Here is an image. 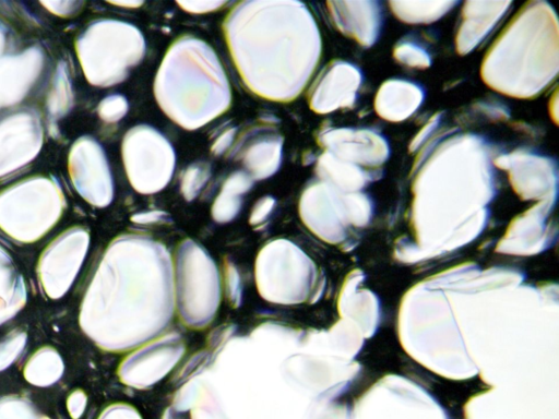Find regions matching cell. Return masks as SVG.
Listing matches in <instances>:
<instances>
[{
  "mask_svg": "<svg viewBox=\"0 0 559 419\" xmlns=\"http://www.w3.org/2000/svg\"><path fill=\"white\" fill-rule=\"evenodd\" d=\"M558 21L546 1H530L488 49L480 68L492 89L516 98L540 94L558 73Z\"/></svg>",
  "mask_w": 559,
  "mask_h": 419,
  "instance_id": "1",
  "label": "cell"
},
{
  "mask_svg": "<svg viewBox=\"0 0 559 419\" xmlns=\"http://www.w3.org/2000/svg\"><path fill=\"white\" fill-rule=\"evenodd\" d=\"M495 157L489 142L475 133H459L437 144L414 180L418 216L481 208L496 193Z\"/></svg>",
  "mask_w": 559,
  "mask_h": 419,
  "instance_id": "2",
  "label": "cell"
},
{
  "mask_svg": "<svg viewBox=\"0 0 559 419\" xmlns=\"http://www.w3.org/2000/svg\"><path fill=\"white\" fill-rule=\"evenodd\" d=\"M85 76L94 85L120 82L144 53V40L133 25L98 21L90 25L76 43Z\"/></svg>",
  "mask_w": 559,
  "mask_h": 419,
  "instance_id": "3",
  "label": "cell"
},
{
  "mask_svg": "<svg viewBox=\"0 0 559 419\" xmlns=\"http://www.w3.org/2000/svg\"><path fill=\"white\" fill-rule=\"evenodd\" d=\"M64 197L47 179H28L0 193V229L15 241L31 243L46 235L59 220Z\"/></svg>",
  "mask_w": 559,
  "mask_h": 419,
  "instance_id": "4",
  "label": "cell"
},
{
  "mask_svg": "<svg viewBox=\"0 0 559 419\" xmlns=\"http://www.w3.org/2000/svg\"><path fill=\"white\" fill-rule=\"evenodd\" d=\"M126 171L140 193H155L171 178L175 154L156 130L139 125L126 134L122 144Z\"/></svg>",
  "mask_w": 559,
  "mask_h": 419,
  "instance_id": "5",
  "label": "cell"
},
{
  "mask_svg": "<svg viewBox=\"0 0 559 419\" xmlns=\"http://www.w3.org/2000/svg\"><path fill=\"white\" fill-rule=\"evenodd\" d=\"M88 232L73 227L56 237L43 251L37 263V277L44 294L50 299L63 297L86 256Z\"/></svg>",
  "mask_w": 559,
  "mask_h": 419,
  "instance_id": "6",
  "label": "cell"
},
{
  "mask_svg": "<svg viewBox=\"0 0 559 419\" xmlns=\"http://www.w3.org/2000/svg\"><path fill=\"white\" fill-rule=\"evenodd\" d=\"M495 166L508 172L516 194L525 200L554 201L557 193V163L530 149L518 148L497 155Z\"/></svg>",
  "mask_w": 559,
  "mask_h": 419,
  "instance_id": "7",
  "label": "cell"
},
{
  "mask_svg": "<svg viewBox=\"0 0 559 419\" xmlns=\"http://www.w3.org/2000/svg\"><path fill=\"white\" fill-rule=\"evenodd\" d=\"M319 142L334 157L371 171H381L391 154L385 136L367 128L330 129Z\"/></svg>",
  "mask_w": 559,
  "mask_h": 419,
  "instance_id": "8",
  "label": "cell"
},
{
  "mask_svg": "<svg viewBox=\"0 0 559 419\" xmlns=\"http://www.w3.org/2000/svg\"><path fill=\"white\" fill-rule=\"evenodd\" d=\"M69 173L78 193L95 206H106L112 197V181L102 147L93 139L76 141L69 155Z\"/></svg>",
  "mask_w": 559,
  "mask_h": 419,
  "instance_id": "9",
  "label": "cell"
},
{
  "mask_svg": "<svg viewBox=\"0 0 559 419\" xmlns=\"http://www.w3.org/2000/svg\"><path fill=\"white\" fill-rule=\"evenodd\" d=\"M364 81L361 70L344 60L330 62L317 77L309 93V104L318 113L353 106Z\"/></svg>",
  "mask_w": 559,
  "mask_h": 419,
  "instance_id": "10",
  "label": "cell"
},
{
  "mask_svg": "<svg viewBox=\"0 0 559 419\" xmlns=\"http://www.w3.org/2000/svg\"><path fill=\"white\" fill-rule=\"evenodd\" d=\"M329 12L335 27L362 47L372 46L383 24V10L377 1H332Z\"/></svg>",
  "mask_w": 559,
  "mask_h": 419,
  "instance_id": "11",
  "label": "cell"
},
{
  "mask_svg": "<svg viewBox=\"0 0 559 419\" xmlns=\"http://www.w3.org/2000/svg\"><path fill=\"white\" fill-rule=\"evenodd\" d=\"M510 1H467L461 11L455 35L460 55L474 51L497 28L508 13Z\"/></svg>",
  "mask_w": 559,
  "mask_h": 419,
  "instance_id": "12",
  "label": "cell"
},
{
  "mask_svg": "<svg viewBox=\"0 0 559 419\" xmlns=\"http://www.w3.org/2000/svg\"><path fill=\"white\" fill-rule=\"evenodd\" d=\"M426 97L424 87L405 79L384 81L374 97V110L390 122H401L412 117Z\"/></svg>",
  "mask_w": 559,
  "mask_h": 419,
  "instance_id": "13",
  "label": "cell"
},
{
  "mask_svg": "<svg viewBox=\"0 0 559 419\" xmlns=\"http://www.w3.org/2000/svg\"><path fill=\"white\" fill-rule=\"evenodd\" d=\"M320 180L344 192H359L381 176V171H371L341 160L328 152L318 158L316 167Z\"/></svg>",
  "mask_w": 559,
  "mask_h": 419,
  "instance_id": "14",
  "label": "cell"
},
{
  "mask_svg": "<svg viewBox=\"0 0 559 419\" xmlns=\"http://www.w3.org/2000/svg\"><path fill=\"white\" fill-rule=\"evenodd\" d=\"M26 299L24 278L10 254L0 246V325L14 318Z\"/></svg>",
  "mask_w": 559,
  "mask_h": 419,
  "instance_id": "15",
  "label": "cell"
},
{
  "mask_svg": "<svg viewBox=\"0 0 559 419\" xmlns=\"http://www.w3.org/2000/svg\"><path fill=\"white\" fill-rule=\"evenodd\" d=\"M368 403L359 419H445L443 412L431 402L423 398L379 400Z\"/></svg>",
  "mask_w": 559,
  "mask_h": 419,
  "instance_id": "16",
  "label": "cell"
},
{
  "mask_svg": "<svg viewBox=\"0 0 559 419\" xmlns=\"http://www.w3.org/2000/svg\"><path fill=\"white\" fill-rule=\"evenodd\" d=\"M64 371L60 354L50 346L40 347L26 361L23 375L34 386L46 387L58 382Z\"/></svg>",
  "mask_w": 559,
  "mask_h": 419,
  "instance_id": "17",
  "label": "cell"
},
{
  "mask_svg": "<svg viewBox=\"0 0 559 419\" xmlns=\"http://www.w3.org/2000/svg\"><path fill=\"white\" fill-rule=\"evenodd\" d=\"M457 1H391L393 14L408 24H426L440 20Z\"/></svg>",
  "mask_w": 559,
  "mask_h": 419,
  "instance_id": "18",
  "label": "cell"
},
{
  "mask_svg": "<svg viewBox=\"0 0 559 419\" xmlns=\"http://www.w3.org/2000/svg\"><path fill=\"white\" fill-rule=\"evenodd\" d=\"M252 181L250 178L242 173H233L225 182L222 188L221 194L216 199L215 206H213V213L219 211L223 206L226 208L221 218V222H226L233 218L238 212L239 207V193L242 194L245 191L250 189Z\"/></svg>",
  "mask_w": 559,
  "mask_h": 419,
  "instance_id": "19",
  "label": "cell"
},
{
  "mask_svg": "<svg viewBox=\"0 0 559 419\" xmlns=\"http://www.w3.org/2000/svg\"><path fill=\"white\" fill-rule=\"evenodd\" d=\"M394 59L408 68L427 69L432 58L429 49L417 38L405 36L393 48Z\"/></svg>",
  "mask_w": 559,
  "mask_h": 419,
  "instance_id": "20",
  "label": "cell"
},
{
  "mask_svg": "<svg viewBox=\"0 0 559 419\" xmlns=\"http://www.w3.org/2000/svg\"><path fill=\"white\" fill-rule=\"evenodd\" d=\"M0 419H50L39 412L35 405L21 395L0 397Z\"/></svg>",
  "mask_w": 559,
  "mask_h": 419,
  "instance_id": "21",
  "label": "cell"
},
{
  "mask_svg": "<svg viewBox=\"0 0 559 419\" xmlns=\"http://www.w3.org/2000/svg\"><path fill=\"white\" fill-rule=\"evenodd\" d=\"M27 334L21 328L11 331L0 340V371L9 368L24 351Z\"/></svg>",
  "mask_w": 559,
  "mask_h": 419,
  "instance_id": "22",
  "label": "cell"
},
{
  "mask_svg": "<svg viewBox=\"0 0 559 419\" xmlns=\"http://www.w3.org/2000/svg\"><path fill=\"white\" fill-rule=\"evenodd\" d=\"M128 110L127 100L120 95H112L99 104V116L107 121H117L126 115Z\"/></svg>",
  "mask_w": 559,
  "mask_h": 419,
  "instance_id": "23",
  "label": "cell"
},
{
  "mask_svg": "<svg viewBox=\"0 0 559 419\" xmlns=\"http://www.w3.org/2000/svg\"><path fill=\"white\" fill-rule=\"evenodd\" d=\"M98 419H142L140 414L130 405L112 404L105 408Z\"/></svg>",
  "mask_w": 559,
  "mask_h": 419,
  "instance_id": "24",
  "label": "cell"
},
{
  "mask_svg": "<svg viewBox=\"0 0 559 419\" xmlns=\"http://www.w3.org/2000/svg\"><path fill=\"white\" fill-rule=\"evenodd\" d=\"M87 404V396L82 390L73 391L67 399V408L72 419H79Z\"/></svg>",
  "mask_w": 559,
  "mask_h": 419,
  "instance_id": "25",
  "label": "cell"
},
{
  "mask_svg": "<svg viewBox=\"0 0 559 419\" xmlns=\"http://www.w3.org/2000/svg\"><path fill=\"white\" fill-rule=\"evenodd\" d=\"M307 419H348V412L345 408L334 407L318 412H311Z\"/></svg>",
  "mask_w": 559,
  "mask_h": 419,
  "instance_id": "26",
  "label": "cell"
},
{
  "mask_svg": "<svg viewBox=\"0 0 559 419\" xmlns=\"http://www.w3.org/2000/svg\"><path fill=\"white\" fill-rule=\"evenodd\" d=\"M259 204L257 203V207L253 208L252 215H251V224H259L261 223L262 213H264L265 216L270 214L272 211V207L274 205V200L271 197H264L261 200Z\"/></svg>",
  "mask_w": 559,
  "mask_h": 419,
  "instance_id": "27",
  "label": "cell"
},
{
  "mask_svg": "<svg viewBox=\"0 0 559 419\" xmlns=\"http://www.w3.org/2000/svg\"><path fill=\"white\" fill-rule=\"evenodd\" d=\"M225 2H178L185 10L191 12H206L215 10L223 5Z\"/></svg>",
  "mask_w": 559,
  "mask_h": 419,
  "instance_id": "28",
  "label": "cell"
},
{
  "mask_svg": "<svg viewBox=\"0 0 559 419\" xmlns=\"http://www.w3.org/2000/svg\"><path fill=\"white\" fill-rule=\"evenodd\" d=\"M114 4L118 5H126V7H138L141 5L142 2H112Z\"/></svg>",
  "mask_w": 559,
  "mask_h": 419,
  "instance_id": "29",
  "label": "cell"
},
{
  "mask_svg": "<svg viewBox=\"0 0 559 419\" xmlns=\"http://www.w3.org/2000/svg\"><path fill=\"white\" fill-rule=\"evenodd\" d=\"M163 419H176L174 412L170 409H167L164 414Z\"/></svg>",
  "mask_w": 559,
  "mask_h": 419,
  "instance_id": "30",
  "label": "cell"
}]
</instances>
